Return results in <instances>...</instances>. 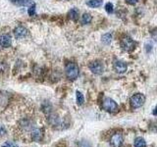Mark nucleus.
<instances>
[{"label": "nucleus", "mask_w": 157, "mask_h": 147, "mask_svg": "<svg viewBox=\"0 0 157 147\" xmlns=\"http://www.w3.org/2000/svg\"><path fill=\"white\" fill-rule=\"evenodd\" d=\"M5 134H6V130H5V129L3 126H0V136L5 135Z\"/></svg>", "instance_id": "obj_21"}, {"label": "nucleus", "mask_w": 157, "mask_h": 147, "mask_svg": "<svg viewBox=\"0 0 157 147\" xmlns=\"http://www.w3.org/2000/svg\"><path fill=\"white\" fill-rule=\"evenodd\" d=\"M126 1L129 3V4H131V5H135L136 3H137V1H139V0H126Z\"/></svg>", "instance_id": "obj_22"}, {"label": "nucleus", "mask_w": 157, "mask_h": 147, "mask_svg": "<svg viewBox=\"0 0 157 147\" xmlns=\"http://www.w3.org/2000/svg\"><path fill=\"white\" fill-rule=\"evenodd\" d=\"M66 76L69 80H76L78 77V67L75 63H69L66 66Z\"/></svg>", "instance_id": "obj_1"}, {"label": "nucleus", "mask_w": 157, "mask_h": 147, "mask_svg": "<svg viewBox=\"0 0 157 147\" xmlns=\"http://www.w3.org/2000/svg\"><path fill=\"white\" fill-rule=\"evenodd\" d=\"M105 10H106V12L107 13H109V14H111V13H113V11H114V6H113V4L112 3H107L106 5H105Z\"/></svg>", "instance_id": "obj_18"}, {"label": "nucleus", "mask_w": 157, "mask_h": 147, "mask_svg": "<svg viewBox=\"0 0 157 147\" xmlns=\"http://www.w3.org/2000/svg\"><path fill=\"white\" fill-rule=\"evenodd\" d=\"M69 17H70L71 20L73 21H77L78 19V11L76 8H73L70 12H69Z\"/></svg>", "instance_id": "obj_13"}, {"label": "nucleus", "mask_w": 157, "mask_h": 147, "mask_svg": "<svg viewBox=\"0 0 157 147\" xmlns=\"http://www.w3.org/2000/svg\"><path fill=\"white\" fill-rule=\"evenodd\" d=\"M91 20H92V17H91V15L90 14H88V13H85L82 15V23L83 24H90L91 22Z\"/></svg>", "instance_id": "obj_14"}, {"label": "nucleus", "mask_w": 157, "mask_h": 147, "mask_svg": "<svg viewBox=\"0 0 157 147\" xmlns=\"http://www.w3.org/2000/svg\"><path fill=\"white\" fill-rule=\"evenodd\" d=\"M42 137H43V131H42V130L36 129V130H34L32 132V138H33L34 141L38 142L39 140H41V139H42Z\"/></svg>", "instance_id": "obj_11"}, {"label": "nucleus", "mask_w": 157, "mask_h": 147, "mask_svg": "<svg viewBox=\"0 0 157 147\" xmlns=\"http://www.w3.org/2000/svg\"><path fill=\"white\" fill-rule=\"evenodd\" d=\"M145 97L141 93H136L134 96L131 97V106L132 108H140L144 104Z\"/></svg>", "instance_id": "obj_4"}, {"label": "nucleus", "mask_w": 157, "mask_h": 147, "mask_svg": "<svg viewBox=\"0 0 157 147\" xmlns=\"http://www.w3.org/2000/svg\"><path fill=\"white\" fill-rule=\"evenodd\" d=\"M3 147H6V146H3Z\"/></svg>", "instance_id": "obj_23"}, {"label": "nucleus", "mask_w": 157, "mask_h": 147, "mask_svg": "<svg viewBox=\"0 0 157 147\" xmlns=\"http://www.w3.org/2000/svg\"><path fill=\"white\" fill-rule=\"evenodd\" d=\"M28 13L29 16H33V15H36V5H32V6L29 7V10H28Z\"/></svg>", "instance_id": "obj_19"}, {"label": "nucleus", "mask_w": 157, "mask_h": 147, "mask_svg": "<svg viewBox=\"0 0 157 147\" xmlns=\"http://www.w3.org/2000/svg\"><path fill=\"white\" fill-rule=\"evenodd\" d=\"M11 2L18 5V6H32L34 4L33 0H11Z\"/></svg>", "instance_id": "obj_10"}, {"label": "nucleus", "mask_w": 157, "mask_h": 147, "mask_svg": "<svg viewBox=\"0 0 157 147\" xmlns=\"http://www.w3.org/2000/svg\"><path fill=\"white\" fill-rule=\"evenodd\" d=\"M121 47L126 52H132L136 48V42L130 36H124L121 40Z\"/></svg>", "instance_id": "obj_2"}, {"label": "nucleus", "mask_w": 157, "mask_h": 147, "mask_svg": "<svg viewBox=\"0 0 157 147\" xmlns=\"http://www.w3.org/2000/svg\"><path fill=\"white\" fill-rule=\"evenodd\" d=\"M90 70L93 73L96 74V75H99V74H102L103 71H104V65L102 64V62L100 61H93L90 64Z\"/></svg>", "instance_id": "obj_5"}, {"label": "nucleus", "mask_w": 157, "mask_h": 147, "mask_svg": "<svg viewBox=\"0 0 157 147\" xmlns=\"http://www.w3.org/2000/svg\"><path fill=\"white\" fill-rule=\"evenodd\" d=\"M146 146V143L144 138H141V137H137L135 140V147H145Z\"/></svg>", "instance_id": "obj_15"}, {"label": "nucleus", "mask_w": 157, "mask_h": 147, "mask_svg": "<svg viewBox=\"0 0 157 147\" xmlns=\"http://www.w3.org/2000/svg\"><path fill=\"white\" fill-rule=\"evenodd\" d=\"M77 103L78 105H82L83 102H85V98H83V95L82 94V92L77 91Z\"/></svg>", "instance_id": "obj_17"}, {"label": "nucleus", "mask_w": 157, "mask_h": 147, "mask_svg": "<svg viewBox=\"0 0 157 147\" xmlns=\"http://www.w3.org/2000/svg\"><path fill=\"white\" fill-rule=\"evenodd\" d=\"M102 108L106 112H109V113H114L119 110V107H118L117 103L113 99H111V98H106V99H104V101L102 103Z\"/></svg>", "instance_id": "obj_3"}, {"label": "nucleus", "mask_w": 157, "mask_h": 147, "mask_svg": "<svg viewBox=\"0 0 157 147\" xmlns=\"http://www.w3.org/2000/svg\"><path fill=\"white\" fill-rule=\"evenodd\" d=\"M123 136L120 134H115L111 136V139H110V143L112 144V146L114 147H121L123 144Z\"/></svg>", "instance_id": "obj_6"}, {"label": "nucleus", "mask_w": 157, "mask_h": 147, "mask_svg": "<svg viewBox=\"0 0 157 147\" xmlns=\"http://www.w3.org/2000/svg\"><path fill=\"white\" fill-rule=\"evenodd\" d=\"M111 39H112L111 33H105L104 36H102V42L104 44H110Z\"/></svg>", "instance_id": "obj_16"}, {"label": "nucleus", "mask_w": 157, "mask_h": 147, "mask_svg": "<svg viewBox=\"0 0 157 147\" xmlns=\"http://www.w3.org/2000/svg\"><path fill=\"white\" fill-rule=\"evenodd\" d=\"M14 34L17 38H24L29 34V31L25 27H17L14 29Z\"/></svg>", "instance_id": "obj_7"}, {"label": "nucleus", "mask_w": 157, "mask_h": 147, "mask_svg": "<svg viewBox=\"0 0 157 147\" xmlns=\"http://www.w3.org/2000/svg\"><path fill=\"white\" fill-rule=\"evenodd\" d=\"M128 69V66L123 61H115L114 62V70L119 74H124Z\"/></svg>", "instance_id": "obj_8"}, {"label": "nucleus", "mask_w": 157, "mask_h": 147, "mask_svg": "<svg viewBox=\"0 0 157 147\" xmlns=\"http://www.w3.org/2000/svg\"><path fill=\"white\" fill-rule=\"evenodd\" d=\"M102 2H103V0H90V1L87 2V5L92 8H97L101 6Z\"/></svg>", "instance_id": "obj_12"}, {"label": "nucleus", "mask_w": 157, "mask_h": 147, "mask_svg": "<svg viewBox=\"0 0 157 147\" xmlns=\"http://www.w3.org/2000/svg\"><path fill=\"white\" fill-rule=\"evenodd\" d=\"M12 44V39L10 37L9 34H2L1 36H0V45L4 48H7V47H10Z\"/></svg>", "instance_id": "obj_9"}, {"label": "nucleus", "mask_w": 157, "mask_h": 147, "mask_svg": "<svg viewBox=\"0 0 157 147\" xmlns=\"http://www.w3.org/2000/svg\"><path fill=\"white\" fill-rule=\"evenodd\" d=\"M78 145H80V147H91V145H90V142H88L87 140H85V139L82 140Z\"/></svg>", "instance_id": "obj_20"}]
</instances>
